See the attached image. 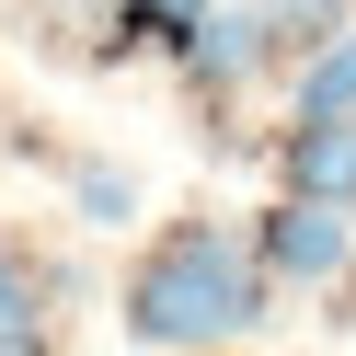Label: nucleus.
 Returning <instances> with one entry per match:
<instances>
[{
  "instance_id": "nucleus-6",
  "label": "nucleus",
  "mask_w": 356,
  "mask_h": 356,
  "mask_svg": "<svg viewBox=\"0 0 356 356\" xmlns=\"http://www.w3.org/2000/svg\"><path fill=\"white\" fill-rule=\"evenodd\" d=\"M207 12H218V0H115V12H104V47H92V58H138V47L184 58L195 35H207Z\"/></svg>"
},
{
  "instance_id": "nucleus-11",
  "label": "nucleus",
  "mask_w": 356,
  "mask_h": 356,
  "mask_svg": "<svg viewBox=\"0 0 356 356\" xmlns=\"http://www.w3.org/2000/svg\"><path fill=\"white\" fill-rule=\"evenodd\" d=\"M92 12H115V0H92Z\"/></svg>"
},
{
  "instance_id": "nucleus-9",
  "label": "nucleus",
  "mask_w": 356,
  "mask_h": 356,
  "mask_svg": "<svg viewBox=\"0 0 356 356\" xmlns=\"http://www.w3.org/2000/svg\"><path fill=\"white\" fill-rule=\"evenodd\" d=\"M264 12H276V35H287V70H299L310 47H333V35L356 24V0H264Z\"/></svg>"
},
{
  "instance_id": "nucleus-1",
  "label": "nucleus",
  "mask_w": 356,
  "mask_h": 356,
  "mask_svg": "<svg viewBox=\"0 0 356 356\" xmlns=\"http://www.w3.org/2000/svg\"><path fill=\"white\" fill-rule=\"evenodd\" d=\"M276 322V276H264L253 230H230V218H172V230L138 241V264H127L115 287V333L138 356H218L241 345V333Z\"/></svg>"
},
{
  "instance_id": "nucleus-3",
  "label": "nucleus",
  "mask_w": 356,
  "mask_h": 356,
  "mask_svg": "<svg viewBox=\"0 0 356 356\" xmlns=\"http://www.w3.org/2000/svg\"><path fill=\"white\" fill-rule=\"evenodd\" d=\"M172 70H184L195 104H230V92H253L264 70H287V35H276V12H264V0H218L207 35H195Z\"/></svg>"
},
{
  "instance_id": "nucleus-10",
  "label": "nucleus",
  "mask_w": 356,
  "mask_h": 356,
  "mask_svg": "<svg viewBox=\"0 0 356 356\" xmlns=\"http://www.w3.org/2000/svg\"><path fill=\"white\" fill-rule=\"evenodd\" d=\"M0 356H47V333H24V345H0Z\"/></svg>"
},
{
  "instance_id": "nucleus-5",
  "label": "nucleus",
  "mask_w": 356,
  "mask_h": 356,
  "mask_svg": "<svg viewBox=\"0 0 356 356\" xmlns=\"http://www.w3.org/2000/svg\"><path fill=\"white\" fill-rule=\"evenodd\" d=\"M287 127H356V24L287 70Z\"/></svg>"
},
{
  "instance_id": "nucleus-8",
  "label": "nucleus",
  "mask_w": 356,
  "mask_h": 356,
  "mask_svg": "<svg viewBox=\"0 0 356 356\" xmlns=\"http://www.w3.org/2000/svg\"><path fill=\"white\" fill-rule=\"evenodd\" d=\"M70 218H81V230H138V172L70 161Z\"/></svg>"
},
{
  "instance_id": "nucleus-2",
  "label": "nucleus",
  "mask_w": 356,
  "mask_h": 356,
  "mask_svg": "<svg viewBox=\"0 0 356 356\" xmlns=\"http://www.w3.org/2000/svg\"><path fill=\"white\" fill-rule=\"evenodd\" d=\"M253 253L276 287H345L356 264V207H322V195H276V207L253 218Z\"/></svg>"
},
{
  "instance_id": "nucleus-4",
  "label": "nucleus",
  "mask_w": 356,
  "mask_h": 356,
  "mask_svg": "<svg viewBox=\"0 0 356 356\" xmlns=\"http://www.w3.org/2000/svg\"><path fill=\"white\" fill-rule=\"evenodd\" d=\"M276 195L356 207V127H276Z\"/></svg>"
},
{
  "instance_id": "nucleus-7",
  "label": "nucleus",
  "mask_w": 356,
  "mask_h": 356,
  "mask_svg": "<svg viewBox=\"0 0 356 356\" xmlns=\"http://www.w3.org/2000/svg\"><path fill=\"white\" fill-rule=\"evenodd\" d=\"M47 299H58V264L35 253V241H0V345L47 333Z\"/></svg>"
}]
</instances>
